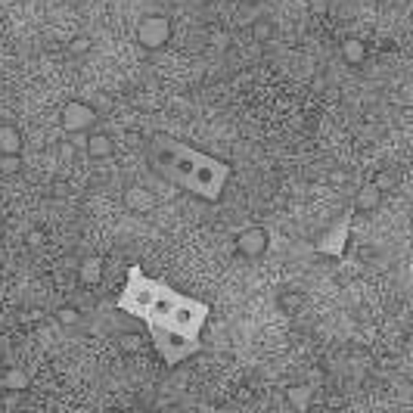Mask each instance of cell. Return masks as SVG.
<instances>
[{
  "instance_id": "6da1fadb",
  "label": "cell",
  "mask_w": 413,
  "mask_h": 413,
  "mask_svg": "<svg viewBox=\"0 0 413 413\" xmlns=\"http://www.w3.org/2000/svg\"><path fill=\"white\" fill-rule=\"evenodd\" d=\"M115 308L125 311L128 317L143 320L152 348L168 367H177L187 357L199 354L202 330H205L208 314H212L205 301L177 292L174 286L162 280L146 276L140 264L128 268L125 289L115 299Z\"/></svg>"
},
{
  "instance_id": "7a4b0ae2",
  "label": "cell",
  "mask_w": 413,
  "mask_h": 413,
  "mask_svg": "<svg viewBox=\"0 0 413 413\" xmlns=\"http://www.w3.org/2000/svg\"><path fill=\"white\" fill-rule=\"evenodd\" d=\"M146 159H150V168L165 183H171V187L183 190V193L196 196L202 202H218L233 174V168L224 159L208 156V152L196 150V146L183 143L177 137H168V134L150 140Z\"/></svg>"
},
{
  "instance_id": "3957f363",
  "label": "cell",
  "mask_w": 413,
  "mask_h": 413,
  "mask_svg": "<svg viewBox=\"0 0 413 413\" xmlns=\"http://www.w3.org/2000/svg\"><path fill=\"white\" fill-rule=\"evenodd\" d=\"M94 121H97V109L84 100H69L63 106V112H59V128H63L66 137L69 134H84Z\"/></svg>"
},
{
  "instance_id": "277c9868",
  "label": "cell",
  "mask_w": 413,
  "mask_h": 413,
  "mask_svg": "<svg viewBox=\"0 0 413 413\" xmlns=\"http://www.w3.org/2000/svg\"><path fill=\"white\" fill-rule=\"evenodd\" d=\"M137 41L146 50H162L171 41V22L165 16H146L137 26Z\"/></svg>"
},
{
  "instance_id": "5b68a950",
  "label": "cell",
  "mask_w": 413,
  "mask_h": 413,
  "mask_svg": "<svg viewBox=\"0 0 413 413\" xmlns=\"http://www.w3.org/2000/svg\"><path fill=\"white\" fill-rule=\"evenodd\" d=\"M348 227H351V208L342 214V221H336V224L330 227V230L320 236L317 243V252H323V255H332L339 258L345 252V243H348Z\"/></svg>"
},
{
  "instance_id": "8992f818",
  "label": "cell",
  "mask_w": 413,
  "mask_h": 413,
  "mask_svg": "<svg viewBox=\"0 0 413 413\" xmlns=\"http://www.w3.org/2000/svg\"><path fill=\"white\" fill-rule=\"evenodd\" d=\"M268 230L264 227H245L243 233L236 236V252L245 258H258L268 252Z\"/></svg>"
},
{
  "instance_id": "52a82bcc",
  "label": "cell",
  "mask_w": 413,
  "mask_h": 413,
  "mask_svg": "<svg viewBox=\"0 0 413 413\" xmlns=\"http://www.w3.org/2000/svg\"><path fill=\"white\" fill-rule=\"evenodd\" d=\"M84 152H88L90 159H109L115 152V140L109 137V134L97 131V134H84Z\"/></svg>"
},
{
  "instance_id": "ba28073f",
  "label": "cell",
  "mask_w": 413,
  "mask_h": 413,
  "mask_svg": "<svg viewBox=\"0 0 413 413\" xmlns=\"http://www.w3.org/2000/svg\"><path fill=\"white\" fill-rule=\"evenodd\" d=\"M125 205L131 208V212L146 214V212H152V208H156V196H152L146 187H128L125 190Z\"/></svg>"
},
{
  "instance_id": "9c48e42d",
  "label": "cell",
  "mask_w": 413,
  "mask_h": 413,
  "mask_svg": "<svg viewBox=\"0 0 413 413\" xmlns=\"http://www.w3.org/2000/svg\"><path fill=\"white\" fill-rule=\"evenodd\" d=\"M379 199H382V193L373 187V183H367V187H361L357 190V196H354V205H351V212H373L376 205H379Z\"/></svg>"
},
{
  "instance_id": "30bf717a",
  "label": "cell",
  "mask_w": 413,
  "mask_h": 413,
  "mask_svg": "<svg viewBox=\"0 0 413 413\" xmlns=\"http://www.w3.org/2000/svg\"><path fill=\"white\" fill-rule=\"evenodd\" d=\"M22 150V134L13 125H0V156H16Z\"/></svg>"
},
{
  "instance_id": "8fae6325",
  "label": "cell",
  "mask_w": 413,
  "mask_h": 413,
  "mask_svg": "<svg viewBox=\"0 0 413 413\" xmlns=\"http://www.w3.org/2000/svg\"><path fill=\"white\" fill-rule=\"evenodd\" d=\"M78 276H81L84 286H97V283L103 280V261L100 258H84L81 261V270H78Z\"/></svg>"
},
{
  "instance_id": "7c38bea8",
  "label": "cell",
  "mask_w": 413,
  "mask_h": 413,
  "mask_svg": "<svg viewBox=\"0 0 413 413\" xmlns=\"http://www.w3.org/2000/svg\"><path fill=\"white\" fill-rule=\"evenodd\" d=\"M342 59L348 66H361L363 59H367V47H363V41H357V38L342 41Z\"/></svg>"
},
{
  "instance_id": "4fadbf2b",
  "label": "cell",
  "mask_w": 413,
  "mask_h": 413,
  "mask_svg": "<svg viewBox=\"0 0 413 413\" xmlns=\"http://www.w3.org/2000/svg\"><path fill=\"white\" fill-rule=\"evenodd\" d=\"M0 388H3V392H22V388H28V376L13 367L0 376Z\"/></svg>"
},
{
  "instance_id": "5bb4252c",
  "label": "cell",
  "mask_w": 413,
  "mask_h": 413,
  "mask_svg": "<svg viewBox=\"0 0 413 413\" xmlns=\"http://www.w3.org/2000/svg\"><path fill=\"white\" fill-rule=\"evenodd\" d=\"M289 404L299 407V410H305V407H308V388H305V385L289 388Z\"/></svg>"
},
{
  "instance_id": "9a60e30c",
  "label": "cell",
  "mask_w": 413,
  "mask_h": 413,
  "mask_svg": "<svg viewBox=\"0 0 413 413\" xmlns=\"http://www.w3.org/2000/svg\"><path fill=\"white\" fill-rule=\"evenodd\" d=\"M19 152L16 156H0V174H19Z\"/></svg>"
},
{
  "instance_id": "2e32d148",
  "label": "cell",
  "mask_w": 413,
  "mask_h": 413,
  "mask_svg": "<svg viewBox=\"0 0 413 413\" xmlns=\"http://www.w3.org/2000/svg\"><path fill=\"white\" fill-rule=\"evenodd\" d=\"M59 323H63V326H78V323H81L78 308H63V311H59Z\"/></svg>"
},
{
  "instance_id": "e0dca14e",
  "label": "cell",
  "mask_w": 413,
  "mask_h": 413,
  "mask_svg": "<svg viewBox=\"0 0 413 413\" xmlns=\"http://www.w3.org/2000/svg\"><path fill=\"white\" fill-rule=\"evenodd\" d=\"M69 50H72V53H78V57H81V53H88V50H90V38H84V34H78V38H72Z\"/></svg>"
},
{
  "instance_id": "ac0fdd59",
  "label": "cell",
  "mask_w": 413,
  "mask_h": 413,
  "mask_svg": "<svg viewBox=\"0 0 413 413\" xmlns=\"http://www.w3.org/2000/svg\"><path fill=\"white\" fill-rule=\"evenodd\" d=\"M252 32H255V41H268L270 38V26H268V22H258Z\"/></svg>"
},
{
  "instance_id": "d6986e66",
  "label": "cell",
  "mask_w": 413,
  "mask_h": 413,
  "mask_svg": "<svg viewBox=\"0 0 413 413\" xmlns=\"http://www.w3.org/2000/svg\"><path fill=\"white\" fill-rule=\"evenodd\" d=\"M392 183H394V181H392V174H379V177H376V183H373V187L379 190V193H385V190L392 187Z\"/></svg>"
},
{
  "instance_id": "ffe728a7",
  "label": "cell",
  "mask_w": 413,
  "mask_h": 413,
  "mask_svg": "<svg viewBox=\"0 0 413 413\" xmlns=\"http://www.w3.org/2000/svg\"><path fill=\"white\" fill-rule=\"evenodd\" d=\"M41 243H44V233H41V230H32V233H28V245H32V249H38Z\"/></svg>"
},
{
  "instance_id": "44dd1931",
  "label": "cell",
  "mask_w": 413,
  "mask_h": 413,
  "mask_svg": "<svg viewBox=\"0 0 413 413\" xmlns=\"http://www.w3.org/2000/svg\"><path fill=\"white\" fill-rule=\"evenodd\" d=\"M121 345H125V351H137L140 348V336H125V342Z\"/></svg>"
},
{
  "instance_id": "7402d4cb",
  "label": "cell",
  "mask_w": 413,
  "mask_h": 413,
  "mask_svg": "<svg viewBox=\"0 0 413 413\" xmlns=\"http://www.w3.org/2000/svg\"><path fill=\"white\" fill-rule=\"evenodd\" d=\"M311 10H314V13H323V10H326V0H314Z\"/></svg>"
},
{
  "instance_id": "603a6c76",
  "label": "cell",
  "mask_w": 413,
  "mask_h": 413,
  "mask_svg": "<svg viewBox=\"0 0 413 413\" xmlns=\"http://www.w3.org/2000/svg\"><path fill=\"white\" fill-rule=\"evenodd\" d=\"M243 3H258V0H243Z\"/></svg>"
}]
</instances>
